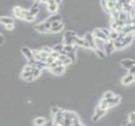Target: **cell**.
Returning <instances> with one entry per match:
<instances>
[{
  "label": "cell",
  "instance_id": "24",
  "mask_svg": "<svg viewBox=\"0 0 135 126\" xmlns=\"http://www.w3.org/2000/svg\"><path fill=\"white\" fill-rule=\"evenodd\" d=\"M63 24L60 23L58 26L54 27V28H51V29L49 30V32H61L63 29Z\"/></svg>",
  "mask_w": 135,
  "mask_h": 126
},
{
  "label": "cell",
  "instance_id": "53",
  "mask_svg": "<svg viewBox=\"0 0 135 126\" xmlns=\"http://www.w3.org/2000/svg\"><path fill=\"white\" fill-rule=\"evenodd\" d=\"M39 4V2H35L33 5V6L31 8H38V6Z\"/></svg>",
  "mask_w": 135,
  "mask_h": 126
},
{
  "label": "cell",
  "instance_id": "37",
  "mask_svg": "<svg viewBox=\"0 0 135 126\" xmlns=\"http://www.w3.org/2000/svg\"><path fill=\"white\" fill-rule=\"evenodd\" d=\"M82 124L80 123L79 119H76V120H71V125L70 126H81Z\"/></svg>",
  "mask_w": 135,
  "mask_h": 126
},
{
  "label": "cell",
  "instance_id": "1",
  "mask_svg": "<svg viewBox=\"0 0 135 126\" xmlns=\"http://www.w3.org/2000/svg\"><path fill=\"white\" fill-rule=\"evenodd\" d=\"M114 45H113V41L112 40H107L104 43V52L105 55L111 54L114 51Z\"/></svg>",
  "mask_w": 135,
  "mask_h": 126
},
{
  "label": "cell",
  "instance_id": "40",
  "mask_svg": "<svg viewBox=\"0 0 135 126\" xmlns=\"http://www.w3.org/2000/svg\"><path fill=\"white\" fill-rule=\"evenodd\" d=\"M59 110V108L57 107V106H53V107H51V114H52L53 115H55Z\"/></svg>",
  "mask_w": 135,
  "mask_h": 126
},
{
  "label": "cell",
  "instance_id": "46",
  "mask_svg": "<svg viewBox=\"0 0 135 126\" xmlns=\"http://www.w3.org/2000/svg\"><path fill=\"white\" fill-rule=\"evenodd\" d=\"M24 20H25V21H33L35 20V17H33V16L29 15V16H26V17H25V19H24Z\"/></svg>",
  "mask_w": 135,
  "mask_h": 126
},
{
  "label": "cell",
  "instance_id": "43",
  "mask_svg": "<svg viewBox=\"0 0 135 126\" xmlns=\"http://www.w3.org/2000/svg\"><path fill=\"white\" fill-rule=\"evenodd\" d=\"M100 30H101V32H102L106 36H107V37L109 36V35H110V33H111V32H110L108 29H101Z\"/></svg>",
  "mask_w": 135,
  "mask_h": 126
},
{
  "label": "cell",
  "instance_id": "51",
  "mask_svg": "<svg viewBox=\"0 0 135 126\" xmlns=\"http://www.w3.org/2000/svg\"><path fill=\"white\" fill-rule=\"evenodd\" d=\"M33 80H34V78H33V75L31 74V75H30V76H29V77L28 78H27V79H26L25 80H26V81H28V82H30V81H33Z\"/></svg>",
  "mask_w": 135,
  "mask_h": 126
},
{
  "label": "cell",
  "instance_id": "14",
  "mask_svg": "<svg viewBox=\"0 0 135 126\" xmlns=\"http://www.w3.org/2000/svg\"><path fill=\"white\" fill-rule=\"evenodd\" d=\"M121 65H122L124 68L129 69H130L131 67H133L134 65V61L133 60H131V59H123L121 61Z\"/></svg>",
  "mask_w": 135,
  "mask_h": 126
},
{
  "label": "cell",
  "instance_id": "48",
  "mask_svg": "<svg viewBox=\"0 0 135 126\" xmlns=\"http://www.w3.org/2000/svg\"><path fill=\"white\" fill-rule=\"evenodd\" d=\"M61 22H59V21H55V22H52V23H51V28H54V27H56V26H58L59 24H60Z\"/></svg>",
  "mask_w": 135,
  "mask_h": 126
},
{
  "label": "cell",
  "instance_id": "45",
  "mask_svg": "<svg viewBox=\"0 0 135 126\" xmlns=\"http://www.w3.org/2000/svg\"><path fill=\"white\" fill-rule=\"evenodd\" d=\"M43 24H44V26L45 29L49 32V30L51 29V23H48V22H47V21H45Z\"/></svg>",
  "mask_w": 135,
  "mask_h": 126
},
{
  "label": "cell",
  "instance_id": "29",
  "mask_svg": "<svg viewBox=\"0 0 135 126\" xmlns=\"http://www.w3.org/2000/svg\"><path fill=\"white\" fill-rule=\"evenodd\" d=\"M31 73H32L33 78L36 79V78H37V77L40 75V73H41V70H39V69H38L33 67V70H32Z\"/></svg>",
  "mask_w": 135,
  "mask_h": 126
},
{
  "label": "cell",
  "instance_id": "10",
  "mask_svg": "<svg viewBox=\"0 0 135 126\" xmlns=\"http://www.w3.org/2000/svg\"><path fill=\"white\" fill-rule=\"evenodd\" d=\"M133 39V32L126 35V36L124 37V39H123V42H122L123 48L125 47H126V46H128L129 44H130L132 43Z\"/></svg>",
  "mask_w": 135,
  "mask_h": 126
},
{
  "label": "cell",
  "instance_id": "33",
  "mask_svg": "<svg viewBox=\"0 0 135 126\" xmlns=\"http://www.w3.org/2000/svg\"><path fill=\"white\" fill-rule=\"evenodd\" d=\"M29 15L30 16L35 17L38 13V12H39V9L38 8H31L30 10H29Z\"/></svg>",
  "mask_w": 135,
  "mask_h": 126
},
{
  "label": "cell",
  "instance_id": "4",
  "mask_svg": "<svg viewBox=\"0 0 135 126\" xmlns=\"http://www.w3.org/2000/svg\"><path fill=\"white\" fill-rule=\"evenodd\" d=\"M106 110H100L98 106L97 107L96 109V111H95V114L92 116V121H97L100 117H102L105 114H106Z\"/></svg>",
  "mask_w": 135,
  "mask_h": 126
},
{
  "label": "cell",
  "instance_id": "31",
  "mask_svg": "<svg viewBox=\"0 0 135 126\" xmlns=\"http://www.w3.org/2000/svg\"><path fill=\"white\" fill-rule=\"evenodd\" d=\"M94 51H95L96 54L99 56V57H100L101 58H105V56H106V55H105L104 51H102V50H100V49H99V48H97V47H96L95 49H94Z\"/></svg>",
  "mask_w": 135,
  "mask_h": 126
},
{
  "label": "cell",
  "instance_id": "28",
  "mask_svg": "<svg viewBox=\"0 0 135 126\" xmlns=\"http://www.w3.org/2000/svg\"><path fill=\"white\" fill-rule=\"evenodd\" d=\"M45 122H46V120H45V118H44V117H37V118H36L35 121H34V124H35L36 126H41V125H43Z\"/></svg>",
  "mask_w": 135,
  "mask_h": 126
},
{
  "label": "cell",
  "instance_id": "50",
  "mask_svg": "<svg viewBox=\"0 0 135 126\" xmlns=\"http://www.w3.org/2000/svg\"><path fill=\"white\" fill-rule=\"evenodd\" d=\"M13 27H14V25H13V24H6V29H8V30H12L13 29Z\"/></svg>",
  "mask_w": 135,
  "mask_h": 126
},
{
  "label": "cell",
  "instance_id": "39",
  "mask_svg": "<svg viewBox=\"0 0 135 126\" xmlns=\"http://www.w3.org/2000/svg\"><path fill=\"white\" fill-rule=\"evenodd\" d=\"M50 55L51 56L52 58H55V59H57V58H59V53L57 52V51H52V52L50 54Z\"/></svg>",
  "mask_w": 135,
  "mask_h": 126
},
{
  "label": "cell",
  "instance_id": "15",
  "mask_svg": "<svg viewBox=\"0 0 135 126\" xmlns=\"http://www.w3.org/2000/svg\"><path fill=\"white\" fill-rule=\"evenodd\" d=\"M13 13H14V16L17 18L21 19V20H24L25 19V17L22 15V13H21V7L15 6L14 8H13Z\"/></svg>",
  "mask_w": 135,
  "mask_h": 126
},
{
  "label": "cell",
  "instance_id": "55",
  "mask_svg": "<svg viewBox=\"0 0 135 126\" xmlns=\"http://www.w3.org/2000/svg\"><path fill=\"white\" fill-rule=\"evenodd\" d=\"M81 126H84V125H82H82H81Z\"/></svg>",
  "mask_w": 135,
  "mask_h": 126
},
{
  "label": "cell",
  "instance_id": "21",
  "mask_svg": "<svg viewBox=\"0 0 135 126\" xmlns=\"http://www.w3.org/2000/svg\"><path fill=\"white\" fill-rule=\"evenodd\" d=\"M34 29H35V30H36V31L39 32H43V33H44V32H48V31L45 29V28H44L43 23H40V24H38L35 25Z\"/></svg>",
  "mask_w": 135,
  "mask_h": 126
},
{
  "label": "cell",
  "instance_id": "17",
  "mask_svg": "<svg viewBox=\"0 0 135 126\" xmlns=\"http://www.w3.org/2000/svg\"><path fill=\"white\" fill-rule=\"evenodd\" d=\"M133 80H134V77H133V75H132V74H128V75H126V76L124 77V78L123 79L122 82H123V85H130V83L133 82Z\"/></svg>",
  "mask_w": 135,
  "mask_h": 126
},
{
  "label": "cell",
  "instance_id": "11",
  "mask_svg": "<svg viewBox=\"0 0 135 126\" xmlns=\"http://www.w3.org/2000/svg\"><path fill=\"white\" fill-rule=\"evenodd\" d=\"M50 71L53 74L59 76V75H62L64 73V71H65V66H63V65H59V66H56L55 68L50 69Z\"/></svg>",
  "mask_w": 135,
  "mask_h": 126
},
{
  "label": "cell",
  "instance_id": "27",
  "mask_svg": "<svg viewBox=\"0 0 135 126\" xmlns=\"http://www.w3.org/2000/svg\"><path fill=\"white\" fill-rule=\"evenodd\" d=\"M116 1H107L106 2V6L107 9V11H110L113 9H115Z\"/></svg>",
  "mask_w": 135,
  "mask_h": 126
},
{
  "label": "cell",
  "instance_id": "2",
  "mask_svg": "<svg viewBox=\"0 0 135 126\" xmlns=\"http://www.w3.org/2000/svg\"><path fill=\"white\" fill-rule=\"evenodd\" d=\"M85 39L87 41V43L89 44V47L92 48V49H95L97 47H96V44H95V38H94L92 33L91 32H87L85 35Z\"/></svg>",
  "mask_w": 135,
  "mask_h": 126
},
{
  "label": "cell",
  "instance_id": "8",
  "mask_svg": "<svg viewBox=\"0 0 135 126\" xmlns=\"http://www.w3.org/2000/svg\"><path fill=\"white\" fill-rule=\"evenodd\" d=\"M120 99H121V98L118 95H115V96L114 95L112 98H111V99H107V103H108V107L110 108V107H112V106L118 104L120 102Z\"/></svg>",
  "mask_w": 135,
  "mask_h": 126
},
{
  "label": "cell",
  "instance_id": "13",
  "mask_svg": "<svg viewBox=\"0 0 135 126\" xmlns=\"http://www.w3.org/2000/svg\"><path fill=\"white\" fill-rule=\"evenodd\" d=\"M133 31H134V25L133 24H130V25H124L123 27L121 32L125 34V35H128V34L133 33Z\"/></svg>",
  "mask_w": 135,
  "mask_h": 126
},
{
  "label": "cell",
  "instance_id": "12",
  "mask_svg": "<svg viewBox=\"0 0 135 126\" xmlns=\"http://www.w3.org/2000/svg\"><path fill=\"white\" fill-rule=\"evenodd\" d=\"M21 52L23 53V54L25 56V58L29 60V59H32L33 58V51L28 48V47H24L21 48Z\"/></svg>",
  "mask_w": 135,
  "mask_h": 126
},
{
  "label": "cell",
  "instance_id": "25",
  "mask_svg": "<svg viewBox=\"0 0 135 126\" xmlns=\"http://www.w3.org/2000/svg\"><path fill=\"white\" fill-rule=\"evenodd\" d=\"M75 51H76V50H74L73 51H71V52H70V53H67V54H66V56L69 58V59L71 61L72 63H73V62H76V59H77Z\"/></svg>",
  "mask_w": 135,
  "mask_h": 126
},
{
  "label": "cell",
  "instance_id": "35",
  "mask_svg": "<svg viewBox=\"0 0 135 126\" xmlns=\"http://www.w3.org/2000/svg\"><path fill=\"white\" fill-rule=\"evenodd\" d=\"M62 49H63V45H62V44H56L55 47H53L52 51H57V52L59 53L60 51H62Z\"/></svg>",
  "mask_w": 135,
  "mask_h": 126
},
{
  "label": "cell",
  "instance_id": "38",
  "mask_svg": "<svg viewBox=\"0 0 135 126\" xmlns=\"http://www.w3.org/2000/svg\"><path fill=\"white\" fill-rule=\"evenodd\" d=\"M31 74H32V73H31L30 72H24V71H23L22 73H21V78H23L24 80H26Z\"/></svg>",
  "mask_w": 135,
  "mask_h": 126
},
{
  "label": "cell",
  "instance_id": "6",
  "mask_svg": "<svg viewBox=\"0 0 135 126\" xmlns=\"http://www.w3.org/2000/svg\"><path fill=\"white\" fill-rule=\"evenodd\" d=\"M47 4V10L51 13H55L58 10V3L55 1H47L45 2Z\"/></svg>",
  "mask_w": 135,
  "mask_h": 126
},
{
  "label": "cell",
  "instance_id": "32",
  "mask_svg": "<svg viewBox=\"0 0 135 126\" xmlns=\"http://www.w3.org/2000/svg\"><path fill=\"white\" fill-rule=\"evenodd\" d=\"M114 96V94L112 91H107L104 93V96H103V99H109L111 98H112Z\"/></svg>",
  "mask_w": 135,
  "mask_h": 126
},
{
  "label": "cell",
  "instance_id": "44",
  "mask_svg": "<svg viewBox=\"0 0 135 126\" xmlns=\"http://www.w3.org/2000/svg\"><path fill=\"white\" fill-rule=\"evenodd\" d=\"M70 63H72V62H71V61L69 59V58H68V57H67V58H66V59H65V60L62 62V65H63V66H66V65H70Z\"/></svg>",
  "mask_w": 135,
  "mask_h": 126
},
{
  "label": "cell",
  "instance_id": "22",
  "mask_svg": "<svg viewBox=\"0 0 135 126\" xmlns=\"http://www.w3.org/2000/svg\"><path fill=\"white\" fill-rule=\"evenodd\" d=\"M100 110H107V109H109V107H108V103H107V99H103L101 101H100V105H99V106H98Z\"/></svg>",
  "mask_w": 135,
  "mask_h": 126
},
{
  "label": "cell",
  "instance_id": "16",
  "mask_svg": "<svg viewBox=\"0 0 135 126\" xmlns=\"http://www.w3.org/2000/svg\"><path fill=\"white\" fill-rule=\"evenodd\" d=\"M0 23L4 24L5 25L6 24H14V21L11 18L9 17H0Z\"/></svg>",
  "mask_w": 135,
  "mask_h": 126
},
{
  "label": "cell",
  "instance_id": "20",
  "mask_svg": "<svg viewBox=\"0 0 135 126\" xmlns=\"http://www.w3.org/2000/svg\"><path fill=\"white\" fill-rule=\"evenodd\" d=\"M34 67L39 69V70H42V69L47 68V64H46V62H41V61H36Z\"/></svg>",
  "mask_w": 135,
  "mask_h": 126
},
{
  "label": "cell",
  "instance_id": "9",
  "mask_svg": "<svg viewBox=\"0 0 135 126\" xmlns=\"http://www.w3.org/2000/svg\"><path fill=\"white\" fill-rule=\"evenodd\" d=\"M62 110H60L57 112V113L55 114V118H54V122L58 124H62V121H63V117H62Z\"/></svg>",
  "mask_w": 135,
  "mask_h": 126
},
{
  "label": "cell",
  "instance_id": "34",
  "mask_svg": "<svg viewBox=\"0 0 135 126\" xmlns=\"http://www.w3.org/2000/svg\"><path fill=\"white\" fill-rule=\"evenodd\" d=\"M77 36V34L74 32L67 31L64 34V38H69V37H73V36Z\"/></svg>",
  "mask_w": 135,
  "mask_h": 126
},
{
  "label": "cell",
  "instance_id": "19",
  "mask_svg": "<svg viewBox=\"0 0 135 126\" xmlns=\"http://www.w3.org/2000/svg\"><path fill=\"white\" fill-rule=\"evenodd\" d=\"M129 18H130V15H129V13L122 10V11H120L119 13H118V19L120 20V21H126Z\"/></svg>",
  "mask_w": 135,
  "mask_h": 126
},
{
  "label": "cell",
  "instance_id": "3",
  "mask_svg": "<svg viewBox=\"0 0 135 126\" xmlns=\"http://www.w3.org/2000/svg\"><path fill=\"white\" fill-rule=\"evenodd\" d=\"M92 35L94 36V38H96V39H100L104 42H106L107 40H109L108 37L106 36L100 29H94L93 30V32H92Z\"/></svg>",
  "mask_w": 135,
  "mask_h": 126
},
{
  "label": "cell",
  "instance_id": "26",
  "mask_svg": "<svg viewBox=\"0 0 135 126\" xmlns=\"http://www.w3.org/2000/svg\"><path fill=\"white\" fill-rule=\"evenodd\" d=\"M69 37V38H64V42L66 45H75L74 44V41H75V37Z\"/></svg>",
  "mask_w": 135,
  "mask_h": 126
},
{
  "label": "cell",
  "instance_id": "52",
  "mask_svg": "<svg viewBox=\"0 0 135 126\" xmlns=\"http://www.w3.org/2000/svg\"><path fill=\"white\" fill-rule=\"evenodd\" d=\"M4 37L1 35V34H0V45H2L3 43H4Z\"/></svg>",
  "mask_w": 135,
  "mask_h": 126
},
{
  "label": "cell",
  "instance_id": "42",
  "mask_svg": "<svg viewBox=\"0 0 135 126\" xmlns=\"http://www.w3.org/2000/svg\"><path fill=\"white\" fill-rule=\"evenodd\" d=\"M33 67H32V66H30V65H27L26 66H25V68H24V72H32V70H33Z\"/></svg>",
  "mask_w": 135,
  "mask_h": 126
},
{
  "label": "cell",
  "instance_id": "30",
  "mask_svg": "<svg viewBox=\"0 0 135 126\" xmlns=\"http://www.w3.org/2000/svg\"><path fill=\"white\" fill-rule=\"evenodd\" d=\"M118 36V33L117 32H115V31H113V32H111V33H110V35L108 36V39L114 42L117 39Z\"/></svg>",
  "mask_w": 135,
  "mask_h": 126
},
{
  "label": "cell",
  "instance_id": "41",
  "mask_svg": "<svg viewBox=\"0 0 135 126\" xmlns=\"http://www.w3.org/2000/svg\"><path fill=\"white\" fill-rule=\"evenodd\" d=\"M42 51H44V52H46L47 54H48L49 55H50V54L52 52V49L51 48H50L49 47H43V49H42Z\"/></svg>",
  "mask_w": 135,
  "mask_h": 126
},
{
  "label": "cell",
  "instance_id": "49",
  "mask_svg": "<svg viewBox=\"0 0 135 126\" xmlns=\"http://www.w3.org/2000/svg\"><path fill=\"white\" fill-rule=\"evenodd\" d=\"M134 72H135L134 66H133V67H131L130 69H129V74H132V75H133V74H134Z\"/></svg>",
  "mask_w": 135,
  "mask_h": 126
},
{
  "label": "cell",
  "instance_id": "7",
  "mask_svg": "<svg viewBox=\"0 0 135 126\" xmlns=\"http://www.w3.org/2000/svg\"><path fill=\"white\" fill-rule=\"evenodd\" d=\"M62 117L63 118H67V119H70V120H76L79 119L78 116L74 113V112L71 111H62Z\"/></svg>",
  "mask_w": 135,
  "mask_h": 126
},
{
  "label": "cell",
  "instance_id": "47",
  "mask_svg": "<svg viewBox=\"0 0 135 126\" xmlns=\"http://www.w3.org/2000/svg\"><path fill=\"white\" fill-rule=\"evenodd\" d=\"M134 112H132L131 114H129V118H130V121H129V122H131V123H134Z\"/></svg>",
  "mask_w": 135,
  "mask_h": 126
},
{
  "label": "cell",
  "instance_id": "23",
  "mask_svg": "<svg viewBox=\"0 0 135 126\" xmlns=\"http://www.w3.org/2000/svg\"><path fill=\"white\" fill-rule=\"evenodd\" d=\"M77 47V45H63L62 51H64L67 54V53H70V52L73 51L74 50H76Z\"/></svg>",
  "mask_w": 135,
  "mask_h": 126
},
{
  "label": "cell",
  "instance_id": "54",
  "mask_svg": "<svg viewBox=\"0 0 135 126\" xmlns=\"http://www.w3.org/2000/svg\"><path fill=\"white\" fill-rule=\"evenodd\" d=\"M123 126H134V123L128 122V123H126Z\"/></svg>",
  "mask_w": 135,
  "mask_h": 126
},
{
  "label": "cell",
  "instance_id": "36",
  "mask_svg": "<svg viewBox=\"0 0 135 126\" xmlns=\"http://www.w3.org/2000/svg\"><path fill=\"white\" fill-rule=\"evenodd\" d=\"M55 58H52L51 55H49L48 57L46 58V62H46L47 65H50V64H51V63H53L54 62H55Z\"/></svg>",
  "mask_w": 135,
  "mask_h": 126
},
{
  "label": "cell",
  "instance_id": "18",
  "mask_svg": "<svg viewBox=\"0 0 135 126\" xmlns=\"http://www.w3.org/2000/svg\"><path fill=\"white\" fill-rule=\"evenodd\" d=\"M47 22L48 23H52V22H55V21H59L61 22V16L59 14H55V15H52L51 17H49L47 20Z\"/></svg>",
  "mask_w": 135,
  "mask_h": 126
},
{
  "label": "cell",
  "instance_id": "5",
  "mask_svg": "<svg viewBox=\"0 0 135 126\" xmlns=\"http://www.w3.org/2000/svg\"><path fill=\"white\" fill-rule=\"evenodd\" d=\"M74 44L77 45V47H78V46H81V47H85V48H90L89 44L87 43V41H86L85 39L78 38L77 36L75 37Z\"/></svg>",
  "mask_w": 135,
  "mask_h": 126
}]
</instances>
